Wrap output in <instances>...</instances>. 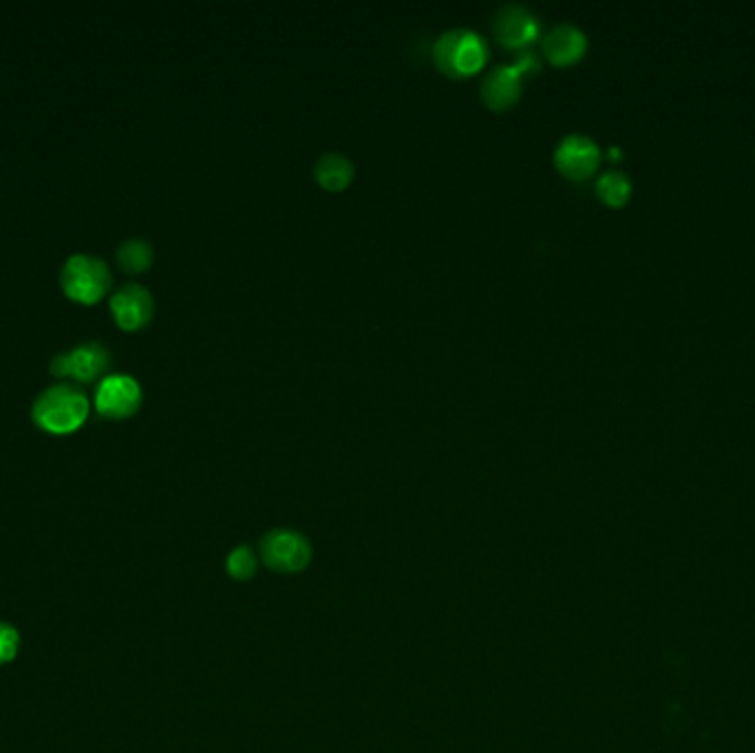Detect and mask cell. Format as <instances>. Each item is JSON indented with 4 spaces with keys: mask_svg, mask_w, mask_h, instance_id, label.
I'll use <instances>...</instances> for the list:
<instances>
[{
    "mask_svg": "<svg viewBox=\"0 0 755 753\" xmlns=\"http://www.w3.org/2000/svg\"><path fill=\"white\" fill-rule=\"evenodd\" d=\"M38 427L51 433H71L89 416V398L76 385L62 383L47 387L31 409Z\"/></svg>",
    "mask_w": 755,
    "mask_h": 753,
    "instance_id": "obj_1",
    "label": "cell"
},
{
    "mask_svg": "<svg viewBox=\"0 0 755 753\" xmlns=\"http://www.w3.org/2000/svg\"><path fill=\"white\" fill-rule=\"evenodd\" d=\"M488 58L486 40L473 29L453 27L438 36L433 45L435 65L446 76L464 78L484 67Z\"/></svg>",
    "mask_w": 755,
    "mask_h": 753,
    "instance_id": "obj_2",
    "label": "cell"
},
{
    "mask_svg": "<svg viewBox=\"0 0 755 753\" xmlns=\"http://www.w3.org/2000/svg\"><path fill=\"white\" fill-rule=\"evenodd\" d=\"M259 559L279 575H296L312 561L310 539L292 528H274L259 542Z\"/></svg>",
    "mask_w": 755,
    "mask_h": 753,
    "instance_id": "obj_3",
    "label": "cell"
},
{
    "mask_svg": "<svg viewBox=\"0 0 755 753\" xmlns=\"http://www.w3.org/2000/svg\"><path fill=\"white\" fill-rule=\"evenodd\" d=\"M539 69V60L533 51H524L510 65H497L486 73L482 80V100L495 111H504L513 106L521 91L528 73Z\"/></svg>",
    "mask_w": 755,
    "mask_h": 753,
    "instance_id": "obj_4",
    "label": "cell"
},
{
    "mask_svg": "<svg viewBox=\"0 0 755 753\" xmlns=\"http://www.w3.org/2000/svg\"><path fill=\"white\" fill-rule=\"evenodd\" d=\"M111 270L93 254H73L60 274V283L67 296L80 303L100 301L111 288Z\"/></svg>",
    "mask_w": 755,
    "mask_h": 753,
    "instance_id": "obj_5",
    "label": "cell"
},
{
    "mask_svg": "<svg viewBox=\"0 0 755 753\" xmlns=\"http://www.w3.org/2000/svg\"><path fill=\"white\" fill-rule=\"evenodd\" d=\"M111 365V352L102 343H80L69 352H62L51 360V371L56 376H67L76 380H95L102 376Z\"/></svg>",
    "mask_w": 755,
    "mask_h": 753,
    "instance_id": "obj_6",
    "label": "cell"
},
{
    "mask_svg": "<svg viewBox=\"0 0 755 753\" xmlns=\"http://www.w3.org/2000/svg\"><path fill=\"white\" fill-rule=\"evenodd\" d=\"M142 405V387L133 376L111 374L95 391V407L106 418H129Z\"/></svg>",
    "mask_w": 755,
    "mask_h": 753,
    "instance_id": "obj_7",
    "label": "cell"
},
{
    "mask_svg": "<svg viewBox=\"0 0 755 753\" xmlns=\"http://www.w3.org/2000/svg\"><path fill=\"white\" fill-rule=\"evenodd\" d=\"M601 164V148L597 140L583 133H570L561 137L555 148V166L559 173L570 179H586Z\"/></svg>",
    "mask_w": 755,
    "mask_h": 753,
    "instance_id": "obj_8",
    "label": "cell"
},
{
    "mask_svg": "<svg viewBox=\"0 0 755 753\" xmlns=\"http://www.w3.org/2000/svg\"><path fill=\"white\" fill-rule=\"evenodd\" d=\"M493 29L497 40L510 49H524L539 38V18L521 3H506L497 9Z\"/></svg>",
    "mask_w": 755,
    "mask_h": 753,
    "instance_id": "obj_9",
    "label": "cell"
},
{
    "mask_svg": "<svg viewBox=\"0 0 755 753\" xmlns=\"http://www.w3.org/2000/svg\"><path fill=\"white\" fill-rule=\"evenodd\" d=\"M155 310L153 294L140 283H126L111 296V312L124 330H140Z\"/></svg>",
    "mask_w": 755,
    "mask_h": 753,
    "instance_id": "obj_10",
    "label": "cell"
},
{
    "mask_svg": "<svg viewBox=\"0 0 755 753\" xmlns=\"http://www.w3.org/2000/svg\"><path fill=\"white\" fill-rule=\"evenodd\" d=\"M588 51V36L581 27L559 23L544 36V56L557 67L572 65Z\"/></svg>",
    "mask_w": 755,
    "mask_h": 753,
    "instance_id": "obj_11",
    "label": "cell"
},
{
    "mask_svg": "<svg viewBox=\"0 0 755 753\" xmlns=\"http://www.w3.org/2000/svg\"><path fill=\"white\" fill-rule=\"evenodd\" d=\"M354 175H356L354 162L345 153H338V151L323 153L314 164L316 182L327 190L347 188L349 184H352Z\"/></svg>",
    "mask_w": 755,
    "mask_h": 753,
    "instance_id": "obj_12",
    "label": "cell"
},
{
    "mask_svg": "<svg viewBox=\"0 0 755 753\" xmlns=\"http://www.w3.org/2000/svg\"><path fill=\"white\" fill-rule=\"evenodd\" d=\"M597 195L608 206H623L632 195V179L623 171H605L597 179Z\"/></svg>",
    "mask_w": 755,
    "mask_h": 753,
    "instance_id": "obj_13",
    "label": "cell"
},
{
    "mask_svg": "<svg viewBox=\"0 0 755 753\" xmlns=\"http://www.w3.org/2000/svg\"><path fill=\"white\" fill-rule=\"evenodd\" d=\"M259 557L250 546H237L232 548L226 557V572L232 581H250L257 577Z\"/></svg>",
    "mask_w": 755,
    "mask_h": 753,
    "instance_id": "obj_14",
    "label": "cell"
},
{
    "mask_svg": "<svg viewBox=\"0 0 755 753\" xmlns=\"http://www.w3.org/2000/svg\"><path fill=\"white\" fill-rule=\"evenodd\" d=\"M118 261L124 270L142 272L153 263V246L144 239H126L118 248Z\"/></svg>",
    "mask_w": 755,
    "mask_h": 753,
    "instance_id": "obj_15",
    "label": "cell"
},
{
    "mask_svg": "<svg viewBox=\"0 0 755 753\" xmlns=\"http://www.w3.org/2000/svg\"><path fill=\"white\" fill-rule=\"evenodd\" d=\"M20 650V634L14 625L0 621V665H7L16 659Z\"/></svg>",
    "mask_w": 755,
    "mask_h": 753,
    "instance_id": "obj_16",
    "label": "cell"
}]
</instances>
